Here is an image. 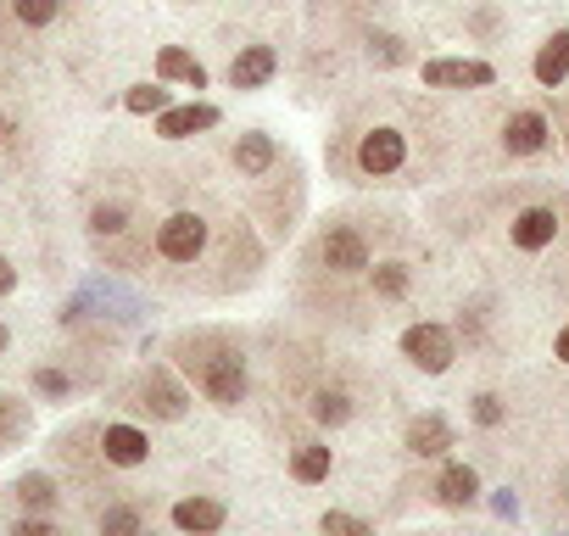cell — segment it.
I'll return each instance as SVG.
<instances>
[{"label":"cell","instance_id":"6da1fadb","mask_svg":"<svg viewBox=\"0 0 569 536\" xmlns=\"http://www.w3.org/2000/svg\"><path fill=\"white\" fill-rule=\"evenodd\" d=\"M184 364L196 369V386H201V397H207L212 408H240V403H246V358H240V353L218 347V353H207L201 364H196V358H184Z\"/></svg>","mask_w":569,"mask_h":536},{"label":"cell","instance_id":"7a4b0ae2","mask_svg":"<svg viewBox=\"0 0 569 536\" xmlns=\"http://www.w3.org/2000/svg\"><path fill=\"white\" fill-rule=\"evenodd\" d=\"M352 162H358V173H369V179H391V173L408 168V135H402L397 123H375V129L358 135Z\"/></svg>","mask_w":569,"mask_h":536},{"label":"cell","instance_id":"3957f363","mask_svg":"<svg viewBox=\"0 0 569 536\" xmlns=\"http://www.w3.org/2000/svg\"><path fill=\"white\" fill-rule=\"evenodd\" d=\"M402 358H408L413 369H425V375H447V369H452V358H458V341H452V330H447V325L419 319V325H408V330H402Z\"/></svg>","mask_w":569,"mask_h":536},{"label":"cell","instance_id":"277c9868","mask_svg":"<svg viewBox=\"0 0 569 536\" xmlns=\"http://www.w3.org/2000/svg\"><path fill=\"white\" fill-rule=\"evenodd\" d=\"M313 257L330 268V275H363L369 268V235L358 224H325Z\"/></svg>","mask_w":569,"mask_h":536},{"label":"cell","instance_id":"5b68a950","mask_svg":"<svg viewBox=\"0 0 569 536\" xmlns=\"http://www.w3.org/2000/svg\"><path fill=\"white\" fill-rule=\"evenodd\" d=\"M207 251V218L201 212H168L157 224V257L162 262H196Z\"/></svg>","mask_w":569,"mask_h":536},{"label":"cell","instance_id":"8992f818","mask_svg":"<svg viewBox=\"0 0 569 536\" xmlns=\"http://www.w3.org/2000/svg\"><path fill=\"white\" fill-rule=\"evenodd\" d=\"M558 229H563V212L552 201H536V207H519L513 212L508 240H513V251H547L558 240Z\"/></svg>","mask_w":569,"mask_h":536},{"label":"cell","instance_id":"52a82bcc","mask_svg":"<svg viewBox=\"0 0 569 536\" xmlns=\"http://www.w3.org/2000/svg\"><path fill=\"white\" fill-rule=\"evenodd\" d=\"M419 79L430 90H491L497 85V68L491 62H463V57H436V62H425Z\"/></svg>","mask_w":569,"mask_h":536},{"label":"cell","instance_id":"ba28073f","mask_svg":"<svg viewBox=\"0 0 569 536\" xmlns=\"http://www.w3.org/2000/svg\"><path fill=\"white\" fill-rule=\"evenodd\" d=\"M547 146H552V123H547L541 107H519V112L502 118V151L508 157H536Z\"/></svg>","mask_w":569,"mask_h":536},{"label":"cell","instance_id":"9c48e42d","mask_svg":"<svg viewBox=\"0 0 569 536\" xmlns=\"http://www.w3.org/2000/svg\"><path fill=\"white\" fill-rule=\"evenodd\" d=\"M207 129H218V107L212 101H190V107L157 112V135L162 140H190V135H207Z\"/></svg>","mask_w":569,"mask_h":536},{"label":"cell","instance_id":"30bf717a","mask_svg":"<svg viewBox=\"0 0 569 536\" xmlns=\"http://www.w3.org/2000/svg\"><path fill=\"white\" fill-rule=\"evenodd\" d=\"M101 453H107V464H118V469H140V464L151 458V436H146L140 425H107V430H101Z\"/></svg>","mask_w":569,"mask_h":536},{"label":"cell","instance_id":"8fae6325","mask_svg":"<svg viewBox=\"0 0 569 536\" xmlns=\"http://www.w3.org/2000/svg\"><path fill=\"white\" fill-rule=\"evenodd\" d=\"M223 519H229V508H223L218 497H179V503H173V525H179L184 536H218Z\"/></svg>","mask_w":569,"mask_h":536},{"label":"cell","instance_id":"7c38bea8","mask_svg":"<svg viewBox=\"0 0 569 536\" xmlns=\"http://www.w3.org/2000/svg\"><path fill=\"white\" fill-rule=\"evenodd\" d=\"M273 73H279V51H273V46H246V51L229 62V85H234V90H262Z\"/></svg>","mask_w":569,"mask_h":536},{"label":"cell","instance_id":"4fadbf2b","mask_svg":"<svg viewBox=\"0 0 569 536\" xmlns=\"http://www.w3.org/2000/svg\"><path fill=\"white\" fill-rule=\"evenodd\" d=\"M530 73H536V85H541V90H558V85L569 79V29H552V34L536 46Z\"/></svg>","mask_w":569,"mask_h":536},{"label":"cell","instance_id":"5bb4252c","mask_svg":"<svg viewBox=\"0 0 569 536\" xmlns=\"http://www.w3.org/2000/svg\"><path fill=\"white\" fill-rule=\"evenodd\" d=\"M140 397H146L140 408H151L157 419H184V403H190V397H184V386H179L168 369H151V375H146V386H140Z\"/></svg>","mask_w":569,"mask_h":536},{"label":"cell","instance_id":"9a60e30c","mask_svg":"<svg viewBox=\"0 0 569 536\" xmlns=\"http://www.w3.org/2000/svg\"><path fill=\"white\" fill-rule=\"evenodd\" d=\"M447 447H452V419L447 414H419L408 425V453L413 458H441Z\"/></svg>","mask_w":569,"mask_h":536},{"label":"cell","instance_id":"2e32d148","mask_svg":"<svg viewBox=\"0 0 569 536\" xmlns=\"http://www.w3.org/2000/svg\"><path fill=\"white\" fill-rule=\"evenodd\" d=\"M273 162H279V146H273V135H262V129H246V135L234 140V168H240L246 179H262Z\"/></svg>","mask_w":569,"mask_h":536},{"label":"cell","instance_id":"e0dca14e","mask_svg":"<svg viewBox=\"0 0 569 536\" xmlns=\"http://www.w3.org/2000/svg\"><path fill=\"white\" fill-rule=\"evenodd\" d=\"M330 469H336V453H330L325 441H302V447H291V480H297V486H325Z\"/></svg>","mask_w":569,"mask_h":536},{"label":"cell","instance_id":"ac0fdd59","mask_svg":"<svg viewBox=\"0 0 569 536\" xmlns=\"http://www.w3.org/2000/svg\"><path fill=\"white\" fill-rule=\"evenodd\" d=\"M480 497V475L469 469V464H447L441 475H436V503H447V508H469Z\"/></svg>","mask_w":569,"mask_h":536},{"label":"cell","instance_id":"d6986e66","mask_svg":"<svg viewBox=\"0 0 569 536\" xmlns=\"http://www.w3.org/2000/svg\"><path fill=\"white\" fill-rule=\"evenodd\" d=\"M12 497H18V508H23V514H51V508L62 503V492H57V480H51V475H40V469H29V475H18V486H12Z\"/></svg>","mask_w":569,"mask_h":536},{"label":"cell","instance_id":"ffe728a7","mask_svg":"<svg viewBox=\"0 0 569 536\" xmlns=\"http://www.w3.org/2000/svg\"><path fill=\"white\" fill-rule=\"evenodd\" d=\"M157 79H179V85H190V90H207V68H201L190 51H179V46H162V51H157Z\"/></svg>","mask_w":569,"mask_h":536},{"label":"cell","instance_id":"44dd1931","mask_svg":"<svg viewBox=\"0 0 569 536\" xmlns=\"http://www.w3.org/2000/svg\"><path fill=\"white\" fill-rule=\"evenodd\" d=\"M308 414H313L325 430H341V425L352 419V391H347V386H319L313 403H308Z\"/></svg>","mask_w":569,"mask_h":536},{"label":"cell","instance_id":"7402d4cb","mask_svg":"<svg viewBox=\"0 0 569 536\" xmlns=\"http://www.w3.org/2000/svg\"><path fill=\"white\" fill-rule=\"evenodd\" d=\"M369 286H375L380 302H402V297L413 291V268L397 262V257H391V262H375V268H369Z\"/></svg>","mask_w":569,"mask_h":536},{"label":"cell","instance_id":"603a6c76","mask_svg":"<svg viewBox=\"0 0 569 536\" xmlns=\"http://www.w3.org/2000/svg\"><path fill=\"white\" fill-rule=\"evenodd\" d=\"M96 525H101V536H146V514L134 503H107Z\"/></svg>","mask_w":569,"mask_h":536},{"label":"cell","instance_id":"cb8c5ba5","mask_svg":"<svg viewBox=\"0 0 569 536\" xmlns=\"http://www.w3.org/2000/svg\"><path fill=\"white\" fill-rule=\"evenodd\" d=\"M369 62L375 68H402L408 62V40H397V34H386V29H369Z\"/></svg>","mask_w":569,"mask_h":536},{"label":"cell","instance_id":"d4e9b609","mask_svg":"<svg viewBox=\"0 0 569 536\" xmlns=\"http://www.w3.org/2000/svg\"><path fill=\"white\" fill-rule=\"evenodd\" d=\"M12 12H18V23H29V29H51V23L62 18V0H12Z\"/></svg>","mask_w":569,"mask_h":536},{"label":"cell","instance_id":"484cf974","mask_svg":"<svg viewBox=\"0 0 569 536\" xmlns=\"http://www.w3.org/2000/svg\"><path fill=\"white\" fill-rule=\"evenodd\" d=\"M319 530H325V536H375V525L358 519V514H347V508H330V514L319 519Z\"/></svg>","mask_w":569,"mask_h":536},{"label":"cell","instance_id":"4316f807","mask_svg":"<svg viewBox=\"0 0 569 536\" xmlns=\"http://www.w3.org/2000/svg\"><path fill=\"white\" fill-rule=\"evenodd\" d=\"M123 107L140 112V118H146V112H168V90H162V85H134V90L123 96Z\"/></svg>","mask_w":569,"mask_h":536},{"label":"cell","instance_id":"83f0119b","mask_svg":"<svg viewBox=\"0 0 569 536\" xmlns=\"http://www.w3.org/2000/svg\"><path fill=\"white\" fill-rule=\"evenodd\" d=\"M34 391H40L46 403H68V397H73V375H62V369H34Z\"/></svg>","mask_w":569,"mask_h":536},{"label":"cell","instance_id":"f1b7e54d","mask_svg":"<svg viewBox=\"0 0 569 536\" xmlns=\"http://www.w3.org/2000/svg\"><path fill=\"white\" fill-rule=\"evenodd\" d=\"M469 414H475V425H480V430H497V425L508 419V408H502V397H497V391H480V397L469 403Z\"/></svg>","mask_w":569,"mask_h":536},{"label":"cell","instance_id":"f546056e","mask_svg":"<svg viewBox=\"0 0 569 536\" xmlns=\"http://www.w3.org/2000/svg\"><path fill=\"white\" fill-rule=\"evenodd\" d=\"M123 218H129V207H123V201H107V207L90 212V235H118Z\"/></svg>","mask_w":569,"mask_h":536},{"label":"cell","instance_id":"4dcf8cb0","mask_svg":"<svg viewBox=\"0 0 569 536\" xmlns=\"http://www.w3.org/2000/svg\"><path fill=\"white\" fill-rule=\"evenodd\" d=\"M12 536H62V525L51 514H18L12 519Z\"/></svg>","mask_w":569,"mask_h":536},{"label":"cell","instance_id":"1f68e13d","mask_svg":"<svg viewBox=\"0 0 569 536\" xmlns=\"http://www.w3.org/2000/svg\"><path fill=\"white\" fill-rule=\"evenodd\" d=\"M491 514H497V519H519V497H513L508 486H502V492H491Z\"/></svg>","mask_w":569,"mask_h":536},{"label":"cell","instance_id":"d6a6232c","mask_svg":"<svg viewBox=\"0 0 569 536\" xmlns=\"http://www.w3.org/2000/svg\"><path fill=\"white\" fill-rule=\"evenodd\" d=\"M18 291V268H12V257H0V297H12Z\"/></svg>","mask_w":569,"mask_h":536},{"label":"cell","instance_id":"836d02e7","mask_svg":"<svg viewBox=\"0 0 569 536\" xmlns=\"http://www.w3.org/2000/svg\"><path fill=\"white\" fill-rule=\"evenodd\" d=\"M552 358H558V364H569V325L558 330V341H552Z\"/></svg>","mask_w":569,"mask_h":536},{"label":"cell","instance_id":"e575fe53","mask_svg":"<svg viewBox=\"0 0 569 536\" xmlns=\"http://www.w3.org/2000/svg\"><path fill=\"white\" fill-rule=\"evenodd\" d=\"M7 347H12V330H7V325H0V358H7Z\"/></svg>","mask_w":569,"mask_h":536},{"label":"cell","instance_id":"d590c367","mask_svg":"<svg viewBox=\"0 0 569 536\" xmlns=\"http://www.w3.org/2000/svg\"><path fill=\"white\" fill-rule=\"evenodd\" d=\"M0 135H7V112H0Z\"/></svg>","mask_w":569,"mask_h":536}]
</instances>
